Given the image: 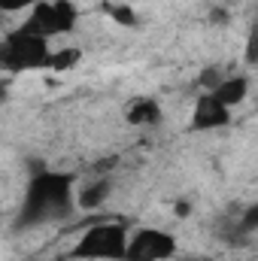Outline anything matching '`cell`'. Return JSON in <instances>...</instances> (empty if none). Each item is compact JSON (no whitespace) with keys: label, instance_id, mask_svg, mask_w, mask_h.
Wrapping results in <instances>:
<instances>
[{"label":"cell","instance_id":"cell-1","mask_svg":"<svg viewBox=\"0 0 258 261\" xmlns=\"http://www.w3.org/2000/svg\"><path fill=\"white\" fill-rule=\"evenodd\" d=\"M73 176L61 170H49L40 167L31 179L21 197L18 216H15V228L28 231V228H43V225H55L64 222L73 213Z\"/></svg>","mask_w":258,"mask_h":261},{"label":"cell","instance_id":"cell-2","mask_svg":"<svg viewBox=\"0 0 258 261\" xmlns=\"http://www.w3.org/2000/svg\"><path fill=\"white\" fill-rule=\"evenodd\" d=\"M52 58H55V49L49 46V40H43L24 28L6 34L0 43V64L9 73H28V70L52 67Z\"/></svg>","mask_w":258,"mask_h":261},{"label":"cell","instance_id":"cell-3","mask_svg":"<svg viewBox=\"0 0 258 261\" xmlns=\"http://www.w3.org/2000/svg\"><path fill=\"white\" fill-rule=\"evenodd\" d=\"M131 234L122 222H100L85 228V234L73 243L76 261H125Z\"/></svg>","mask_w":258,"mask_h":261},{"label":"cell","instance_id":"cell-4","mask_svg":"<svg viewBox=\"0 0 258 261\" xmlns=\"http://www.w3.org/2000/svg\"><path fill=\"white\" fill-rule=\"evenodd\" d=\"M79 21V9L76 3L70 0H43L40 6L31 9V15L24 18V31L43 37V40H52L58 34H70Z\"/></svg>","mask_w":258,"mask_h":261},{"label":"cell","instance_id":"cell-5","mask_svg":"<svg viewBox=\"0 0 258 261\" xmlns=\"http://www.w3.org/2000/svg\"><path fill=\"white\" fill-rule=\"evenodd\" d=\"M179 243L170 231H161V228H140L131 234L128 252L125 261H167L176 255Z\"/></svg>","mask_w":258,"mask_h":261},{"label":"cell","instance_id":"cell-6","mask_svg":"<svg viewBox=\"0 0 258 261\" xmlns=\"http://www.w3.org/2000/svg\"><path fill=\"white\" fill-rule=\"evenodd\" d=\"M231 125V107H225L216 94L203 91L194 100V113H192V130H219Z\"/></svg>","mask_w":258,"mask_h":261},{"label":"cell","instance_id":"cell-7","mask_svg":"<svg viewBox=\"0 0 258 261\" xmlns=\"http://www.w3.org/2000/svg\"><path fill=\"white\" fill-rule=\"evenodd\" d=\"M113 195V179L110 176H97L79 186L76 192V206L79 210H97L100 203H107V197Z\"/></svg>","mask_w":258,"mask_h":261},{"label":"cell","instance_id":"cell-8","mask_svg":"<svg viewBox=\"0 0 258 261\" xmlns=\"http://www.w3.org/2000/svg\"><path fill=\"white\" fill-rule=\"evenodd\" d=\"M125 119L137 128H152L161 122V103L155 97H134L125 110Z\"/></svg>","mask_w":258,"mask_h":261},{"label":"cell","instance_id":"cell-9","mask_svg":"<svg viewBox=\"0 0 258 261\" xmlns=\"http://www.w3.org/2000/svg\"><path fill=\"white\" fill-rule=\"evenodd\" d=\"M225 107H237V103H243L246 100V94H249V79L246 76H225V82L213 91Z\"/></svg>","mask_w":258,"mask_h":261},{"label":"cell","instance_id":"cell-10","mask_svg":"<svg viewBox=\"0 0 258 261\" xmlns=\"http://www.w3.org/2000/svg\"><path fill=\"white\" fill-rule=\"evenodd\" d=\"M79 61H82V49H76V46L55 49V58H52V67H49V70H55V73H64V70L79 67Z\"/></svg>","mask_w":258,"mask_h":261},{"label":"cell","instance_id":"cell-11","mask_svg":"<svg viewBox=\"0 0 258 261\" xmlns=\"http://www.w3.org/2000/svg\"><path fill=\"white\" fill-rule=\"evenodd\" d=\"M222 82H225V70H222L219 64H210V67H203V70L197 73V85H200L203 91H210V94H213Z\"/></svg>","mask_w":258,"mask_h":261},{"label":"cell","instance_id":"cell-12","mask_svg":"<svg viewBox=\"0 0 258 261\" xmlns=\"http://www.w3.org/2000/svg\"><path fill=\"white\" fill-rule=\"evenodd\" d=\"M252 231H258V203H249L237 219V234H252Z\"/></svg>","mask_w":258,"mask_h":261},{"label":"cell","instance_id":"cell-13","mask_svg":"<svg viewBox=\"0 0 258 261\" xmlns=\"http://www.w3.org/2000/svg\"><path fill=\"white\" fill-rule=\"evenodd\" d=\"M110 15H113L119 24H125V28H134V24H137V12H134L131 6H125V3H116V6H110Z\"/></svg>","mask_w":258,"mask_h":261},{"label":"cell","instance_id":"cell-14","mask_svg":"<svg viewBox=\"0 0 258 261\" xmlns=\"http://www.w3.org/2000/svg\"><path fill=\"white\" fill-rule=\"evenodd\" d=\"M43 0H0V9L3 12H18V9H34Z\"/></svg>","mask_w":258,"mask_h":261},{"label":"cell","instance_id":"cell-15","mask_svg":"<svg viewBox=\"0 0 258 261\" xmlns=\"http://www.w3.org/2000/svg\"><path fill=\"white\" fill-rule=\"evenodd\" d=\"M228 21H231L228 9H219V6H216V9L210 12V24H228Z\"/></svg>","mask_w":258,"mask_h":261},{"label":"cell","instance_id":"cell-16","mask_svg":"<svg viewBox=\"0 0 258 261\" xmlns=\"http://www.w3.org/2000/svg\"><path fill=\"white\" fill-rule=\"evenodd\" d=\"M249 61H258V34H252V43H249Z\"/></svg>","mask_w":258,"mask_h":261},{"label":"cell","instance_id":"cell-17","mask_svg":"<svg viewBox=\"0 0 258 261\" xmlns=\"http://www.w3.org/2000/svg\"><path fill=\"white\" fill-rule=\"evenodd\" d=\"M189 210H192L189 200H179V203H176V216H189Z\"/></svg>","mask_w":258,"mask_h":261}]
</instances>
